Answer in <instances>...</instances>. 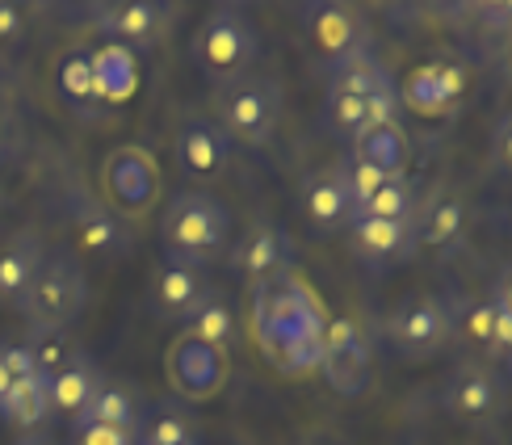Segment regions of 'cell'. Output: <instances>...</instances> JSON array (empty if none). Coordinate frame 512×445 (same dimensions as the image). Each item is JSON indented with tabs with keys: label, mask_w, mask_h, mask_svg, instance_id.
I'll return each instance as SVG.
<instances>
[{
	"label": "cell",
	"mask_w": 512,
	"mask_h": 445,
	"mask_svg": "<svg viewBox=\"0 0 512 445\" xmlns=\"http://www.w3.org/2000/svg\"><path fill=\"white\" fill-rule=\"evenodd\" d=\"M324 328L328 315L319 311L307 286H298L290 273H277L269 282H256V336L269 362L286 374H311L324 362Z\"/></svg>",
	"instance_id": "cell-1"
},
{
	"label": "cell",
	"mask_w": 512,
	"mask_h": 445,
	"mask_svg": "<svg viewBox=\"0 0 512 445\" xmlns=\"http://www.w3.org/2000/svg\"><path fill=\"white\" fill-rule=\"evenodd\" d=\"M227 240H231V215L215 194H206V189H181V194L168 198L164 223H160L164 261L202 269L227 248Z\"/></svg>",
	"instance_id": "cell-2"
},
{
	"label": "cell",
	"mask_w": 512,
	"mask_h": 445,
	"mask_svg": "<svg viewBox=\"0 0 512 445\" xmlns=\"http://www.w3.org/2000/svg\"><path fill=\"white\" fill-rule=\"evenodd\" d=\"M13 307L26 315L34 332H68L89 307V278L72 252H51Z\"/></svg>",
	"instance_id": "cell-3"
},
{
	"label": "cell",
	"mask_w": 512,
	"mask_h": 445,
	"mask_svg": "<svg viewBox=\"0 0 512 445\" xmlns=\"http://www.w3.org/2000/svg\"><path fill=\"white\" fill-rule=\"evenodd\" d=\"M256 51H261V38H256V26L252 17L236 5H223L210 13L198 34H194V59L198 68L206 72L210 84H236L244 76H252V63H256Z\"/></svg>",
	"instance_id": "cell-4"
},
{
	"label": "cell",
	"mask_w": 512,
	"mask_h": 445,
	"mask_svg": "<svg viewBox=\"0 0 512 445\" xmlns=\"http://www.w3.org/2000/svg\"><path fill=\"white\" fill-rule=\"evenodd\" d=\"M282 101H286V93L273 76H244L236 84H227L219 93V131L231 143L261 147L277 131Z\"/></svg>",
	"instance_id": "cell-5"
},
{
	"label": "cell",
	"mask_w": 512,
	"mask_h": 445,
	"mask_svg": "<svg viewBox=\"0 0 512 445\" xmlns=\"http://www.w3.org/2000/svg\"><path fill=\"white\" fill-rule=\"evenodd\" d=\"M101 194L105 206L126 223V219H147L152 206L160 202V168L152 152L143 147H118L101 164Z\"/></svg>",
	"instance_id": "cell-6"
},
{
	"label": "cell",
	"mask_w": 512,
	"mask_h": 445,
	"mask_svg": "<svg viewBox=\"0 0 512 445\" xmlns=\"http://www.w3.org/2000/svg\"><path fill=\"white\" fill-rule=\"evenodd\" d=\"M227 370H231L227 349L202 345V341H194L189 332L173 336V345L164 349V374H168V387H173L181 399H189V404L215 399V395L223 391V383H227Z\"/></svg>",
	"instance_id": "cell-7"
},
{
	"label": "cell",
	"mask_w": 512,
	"mask_h": 445,
	"mask_svg": "<svg viewBox=\"0 0 512 445\" xmlns=\"http://www.w3.org/2000/svg\"><path fill=\"white\" fill-rule=\"evenodd\" d=\"M454 336V315L437 294H412L387 315V341L403 357H433Z\"/></svg>",
	"instance_id": "cell-8"
},
{
	"label": "cell",
	"mask_w": 512,
	"mask_h": 445,
	"mask_svg": "<svg viewBox=\"0 0 512 445\" xmlns=\"http://www.w3.org/2000/svg\"><path fill=\"white\" fill-rule=\"evenodd\" d=\"M466 84H471V72H466L462 63L433 59V63H424V68H416L408 76V84L399 89V101L408 105V110L424 114V118H445L462 105Z\"/></svg>",
	"instance_id": "cell-9"
},
{
	"label": "cell",
	"mask_w": 512,
	"mask_h": 445,
	"mask_svg": "<svg viewBox=\"0 0 512 445\" xmlns=\"http://www.w3.org/2000/svg\"><path fill=\"white\" fill-rule=\"evenodd\" d=\"M231 147H236V143L219 131L215 118L189 114L181 122V131H177V164H181V173L189 181L215 185L227 173V164H231Z\"/></svg>",
	"instance_id": "cell-10"
},
{
	"label": "cell",
	"mask_w": 512,
	"mask_h": 445,
	"mask_svg": "<svg viewBox=\"0 0 512 445\" xmlns=\"http://www.w3.org/2000/svg\"><path fill=\"white\" fill-rule=\"evenodd\" d=\"M441 404L462 425H487V420L500 416V378L492 374V366L466 362L450 374Z\"/></svg>",
	"instance_id": "cell-11"
},
{
	"label": "cell",
	"mask_w": 512,
	"mask_h": 445,
	"mask_svg": "<svg viewBox=\"0 0 512 445\" xmlns=\"http://www.w3.org/2000/svg\"><path fill=\"white\" fill-rule=\"evenodd\" d=\"M307 17V30L315 38V47L324 51L332 63H345L353 55H366L370 51V34L361 26V17L340 5V0H315V5L303 9Z\"/></svg>",
	"instance_id": "cell-12"
},
{
	"label": "cell",
	"mask_w": 512,
	"mask_h": 445,
	"mask_svg": "<svg viewBox=\"0 0 512 445\" xmlns=\"http://www.w3.org/2000/svg\"><path fill=\"white\" fill-rule=\"evenodd\" d=\"M319 370L328 374V383L340 395H357L370 378V349H366V336L357 332L353 320H336L324 328V362Z\"/></svg>",
	"instance_id": "cell-13"
},
{
	"label": "cell",
	"mask_w": 512,
	"mask_h": 445,
	"mask_svg": "<svg viewBox=\"0 0 512 445\" xmlns=\"http://www.w3.org/2000/svg\"><path fill=\"white\" fill-rule=\"evenodd\" d=\"M97 26H101V34L122 42V47L152 51L156 42L168 34V26H173V9L152 5V0H126V5L97 9Z\"/></svg>",
	"instance_id": "cell-14"
},
{
	"label": "cell",
	"mask_w": 512,
	"mask_h": 445,
	"mask_svg": "<svg viewBox=\"0 0 512 445\" xmlns=\"http://www.w3.org/2000/svg\"><path fill=\"white\" fill-rule=\"evenodd\" d=\"M349 244L370 269H382L416 248V219H349Z\"/></svg>",
	"instance_id": "cell-15"
},
{
	"label": "cell",
	"mask_w": 512,
	"mask_h": 445,
	"mask_svg": "<svg viewBox=\"0 0 512 445\" xmlns=\"http://www.w3.org/2000/svg\"><path fill=\"white\" fill-rule=\"evenodd\" d=\"M68 210H72V223L80 231L84 248L101 252V257H118V252L131 248V231H126V223L105 202H97L93 194L72 189V194H68Z\"/></svg>",
	"instance_id": "cell-16"
},
{
	"label": "cell",
	"mask_w": 512,
	"mask_h": 445,
	"mask_svg": "<svg viewBox=\"0 0 512 445\" xmlns=\"http://www.w3.org/2000/svg\"><path fill=\"white\" fill-rule=\"evenodd\" d=\"M303 206H307V219H311L319 231L349 227V219H353V198H349L345 164L319 168V173H311L307 185H303Z\"/></svg>",
	"instance_id": "cell-17"
},
{
	"label": "cell",
	"mask_w": 512,
	"mask_h": 445,
	"mask_svg": "<svg viewBox=\"0 0 512 445\" xmlns=\"http://www.w3.org/2000/svg\"><path fill=\"white\" fill-rule=\"evenodd\" d=\"M51 416H55V404H51L47 374L13 378L9 391L0 395V420H5V425H13L17 433H42Z\"/></svg>",
	"instance_id": "cell-18"
},
{
	"label": "cell",
	"mask_w": 512,
	"mask_h": 445,
	"mask_svg": "<svg viewBox=\"0 0 512 445\" xmlns=\"http://www.w3.org/2000/svg\"><path fill=\"white\" fill-rule=\"evenodd\" d=\"M206 299V286H202V273L198 269H185L164 261L152 278V311L160 320H189Z\"/></svg>",
	"instance_id": "cell-19"
},
{
	"label": "cell",
	"mask_w": 512,
	"mask_h": 445,
	"mask_svg": "<svg viewBox=\"0 0 512 445\" xmlns=\"http://www.w3.org/2000/svg\"><path fill=\"white\" fill-rule=\"evenodd\" d=\"M236 265L252 282H269V278H277V273H286L290 269V244L282 236V227L256 223L236 248Z\"/></svg>",
	"instance_id": "cell-20"
},
{
	"label": "cell",
	"mask_w": 512,
	"mask_h": 445,
	"mask_svg": "<svg viewBox=\"0 0 512 445\" xmlns=\"http://www.w3.org/2000/svg\"><path fill=\"white\" fill-rule=\"evenodd\" d=\"M143 420V404L139 395L126 387V383H114V378H101V383L93 387L89 404H84L72 425H114V429H139Z\"/></svg>",
	"instance_id": "cell-21"
},
{
	"label": "cell",
	"mask_w": 512,
	"mask_h": 445,
	"mask_svg": "<svg viewBox=\"0 0 512 445\" xmlns=\"http://www.w3.org/2000/svg\"><path fill=\"white\" fill-rule=\"evenodd\" d=\"M42 257H47V252H42V240L34 231H17V236L0 248V303H17L21 294H26Z\"/></svg>",
	"instance_id": "cell-22"
},
{
	"label": "cell",
	"mask_w": 512,
	"mask_h": 445,
	"mask_svg": "<svg viewBox=\"0 0 512 445\" xmlns=\"http://www.w3.org/2000/svg\"><path fill=\"white\" fill-rule=\"evenodd\" d=\"M382 89H395L391 72L366 51V55H353L345 63H332L328 72V97H357V101H370Z\"/></svg>",
	"instance_id": "cell-23"
},
{
	"label": "cell",
	"mask_w": 512,
	"mask_h": 445,
	"mask_svg": "<svg viewBox=\"0 0 512 445\" xmlns=\"http://www.w3.org/2000/svg\"><path fill=\"white\" fill-rule=\"evenodd\" d=\"M59 93L72 105V114L80 118H97L101 114V97H97V76H93V59L89 51L68 47L59 55Z\"/></svg>",
	"instance_id": "cell-24"
},
{
	"label": "cell",
	"mask_w": 512,
	"mask_h": 445,
	"mask_svg": "<svg viewBox=\"0 0 512 445\" xmlns=\"http://www.w3.org/2000/svg\"><path fill=\"white\" fill-rule=\"evenodd\" d=\"M97 383H101L97 362H93L89 353H80V349H76L68 366L55 370V374H47V387H51V404H55V412L76 416L84 404H89V395H93Z\"/></svg>",
	"instance_id": "cell-25"
},
{
	"label": "cell",
	"mask_w": 512,
	"mask_h": 445,
	"mask_svg": "<svg viewBox=\"0 0 512 445\" xmlns=\"http://www.w3.org/2000/svg\"><path fill=\"white\" fill-rule=\"evenodd\" d=\"M353 160L370 164L387 177H399L403 160H408V131L395 122V126H378V131H366V135H353Z\"/></svg>",
	"instance_id": "cell-26"
},
{
	"label": "cell",
	"mask_w": 512,
	"mask_h": 445,
	"mask_svg": "<svg viewBox=\"0 0 512 445\" xmlns=\"http://www.w3.org/2000/svg\"><path fill=\"white\" fill-rule=\"evenodd\" d=\"M139 445H202L198 425L181 404H156L139 420Z\"/></svg>",
	"instance_id": "cell-27"
},
{
	"label": "cell",
	"mask_w": 512,
	"mask_h": 445,
	"mask_svg": "<svg viewBox=\"0 0 512 445\" xmlns=\"http://www.w3.org/2000/svg\"><path fill=\"white\" fill-rule=\"evenodd\" d=\"M466 227V206L458 198H437L424 215L416 219V248H454Z\"/></svg>",
	"instance_id": "cell-28"
},
{
	"label": "cell",
	"mask_w": 512,
	"mask_h": 445,
	"mask_svg": "<svg viewBox=\"0 0 512 445\" xmlns=\"http://www.w3.org/2000/svg\"><path fill=\"white\" fill-rule=\"evenodd\" d=\"M189 328V336L194 341H202V345H215V349H227V341H231V332H236V315H231V307L219 299V294H210L206 290V299H202V307L189 315L185 320Z\"/></svg>",
	"instance_id": "cell-29"
},
{
	"label": "cell",
	"mask_w": 512,
	"mask_h": 445,
	"mask_svg": "<svg viewBox=\"0 0 512 445\" xmlns=\"http://www.w3.org/2000/svg\"><path fill=\"white\" fill-rule=\"evenodd\" d=\"M361 215H366V219H416V189H412V181L403 173L387 177L378 185V194L361 206Z\"/></svg>",
	"instance_id": "cell-30"
},
{
	"label": "cell",
	"mask_w": 512,
	"mask_h": 445,
	"mask_svg": "<svg viewBox=\"0 0 512 445\" xmlns=\"http://www.w3.org/2000/svg\"><path fill=\"white\" fill-rule=\"evenodd\" d=\"M487 303H492V349H487V357L508 366V353H512V286H508V269L492 282Z\"/></svg>",
	"instance_id": "cell-31"
},
{
	"label": "cell",
	"mask_w": 512,
	"mask_h": 445,
	"mask_svg": "<svg viewBox=\"0 0 512 445\" xmlns=\"http://www.w3.org/2000/svg\"><path fill=\"white\" fill-rule=\"evenodd\" d=\"M26 345H30V353H34L38 374H55V370H63V366L72 362V353H76V345L68 341V332H34Z\"/></svg>",
	"instance_id": "cell-32"
},
{
	"label": "cell",
	"mask_w": 512,
	"mask_h": 445,
	"mask_svg": "<svg viewBox=\"0 0 512 445\" xmlns=\"http://www.w3.org/2000/svg\"><path fill=\"white\" fill-rule=\"evenodd\" d=\"M324 118L328 126H336L340 135H357L361 131V122H366V101H357V97H328L324 101Z\"/></svg>",
	"instance_id": "cell-33"
},
{
	"label": "cell",
	"mask_w": 512,
	"mask_h": 445,
	"mask_svg": "<svg viewBox=\"0 0 512 445\" xmlns=\"http://www.w3.org/2000/svg\"><path fill=\"white\" fill-rule=\"evenodd\" d=\"M68 445H139V429H114V425H72Z\"/></svg>",
	"instance_id": "cell-34"
},
{
	"label": "cell",
	"mask_w": 512,
	"mask_h": 445,
	"mask_svg": "<svg viewBox=\"0 0 512 445\" xmlns=\"http://www.w3.org/2000/svg\"><path fill=\"white\" fill-rule=\"evenodd\" d=\"M462 332L471 336V341L479 345V349H492V303H475L471 311H466V324H462Z\"/></svg>",
	"instance_id": "cell-35"
},
{
	"label": "cell",
	"mask_w": 512,
	"mask_h": 445,
	"mask_svg": "<svg viewBox=\"0 0 512 445\" xmlns=\"http://www.w3.org/2000/svg\"><path fill=\"white\" fill-rule=\"evenodd\" d=\"M0 366H5L13 378L38 374V366H34V353H30V345H26V341H5V345H0Z\"/></svg>",
	"instance_id": "cell-36"
},
{
	"label": "cell",
	"mask_w": 512,
	"mask_h": 445,
	"mask_svg": "<svg viewBox=\"0 0 512 445\" xmlns=\"http://www.w3.org/2000/svg\"><path fill=\"white\" fill-rule=\"evenodd\" d=\"M21 34H26V13L9 0H0V42H17Z\"/></svg>",
	"instance_id": "cell-37"
},
{
	"label": "cell",
	"mask_w": 512,
	"mask_h": 445,
	"mask_svg": "<svg viewBox=\"0 0 512 445\" xmlns=\"http://www.w3.org/2000/svg\"><path fill=\"white\" fill-rule=\"evenodd\" d=\"M13 445H55V441H51L47 433H21Z\"/></svg>",
	"instance_id": "cell-38"
},
{
	"label": "cell",
	"mask_w": 512,
	"mask_h": 445,
	"mask_svg": "<svg viewBox=\"0 0 512 445\" xmlns=\"http://www.w3.org/2000/svg\"><path fill=\"white\" fill-rule=\"evenodd\" d=\"M9 383H13V374H9L5 366H0V395H5V391H9Z\"/></svg>",
	"instance_id": "cell-39"
}]
</instances>
